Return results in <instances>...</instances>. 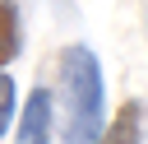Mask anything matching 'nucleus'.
Wrapping results in <instances>:
<instances>
[{"label":"nucleus","mask_w":148,"mask_h":144,"mask_svg":"<svg viewBox=\"0 0 148 144\" xmlns=\"http://www.w3.org/2000/svg\"><path fill=\"white\" fill-rule=\"evenodd\" d=\"M97 144H143V102H125L111 116V125H102Z\"/></svg>","instance_id":"7ed1b4c3"},{"label":"nucleus","mask_w":148,"mask_h":144,"mask_svg":"<svg viewBox=\"0 0 148 144\" xmlns=\"http://www.w3.org/2000/svg\"><path fill=\"white\" fill-rule=\"evenodd\" d=\"M51 116H56V98L46 88H32L18 116V144H51Z\"/></svg>","instance_id":"f03ea898"},{"label":"nucleus","mask_w":148,"mask_h":144,"mask_svg":"<svg viewBox=\"0 0 148 144\" xmlns=\"http://www.w3.org/2000/svg\"><path fill=\"white\" fill-rule=\"evenodd\" d=\"M23 51V33H18V0H0V70Z\"/></svg>","instance_id":"20e7f679"},{"label":"nucleus","mask_w":148,"mask_h":144,"mask_svg":"<svg viewBox=\"0 0 148 144\" xmlns=\"http://www.w3.org/2000/svg\"><path fill=\"white\" fill-rule=\"evenodd\" d=\"M14 102H18V88H14L9 70H0V139L9 135V121H14Z\"/></svg>","instance_id":"39448f33"},{"label":"nucleus","mask_w":148,"mask_h":144,"mask_svg":"<svg viewBox=\"0 0 148 144\" xmlns=\"http://www.w3.org/2000/svg\"><path fill=\"white\" fill-rule=\"evenodd\" d=\"M56 79H60V139L65 144H97L102 125H106V88H102L97 51L83 42L60 46Z\"/></svg>","instance_id":"f257e3e1"}]
</instances>
